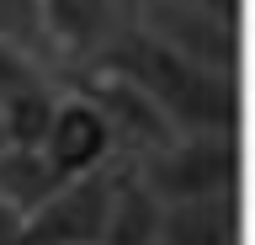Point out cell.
<instances>
[{
    "label": "cell",
    "mask_w": 255,
    "mask_h": 245,
    "mask_svg": "<svg viewBox=\"0 0 255 245\" xmlns=\"http://www.w3.org/2000/svg\"><path fill=\"white\" fill-rule=\"evenodd\" d=\"M91 64L128 75L159 112L170 117V128L239 133V75H218L207 64H191L186 53L165 48L154 32H143L133 16L107 37V48L96 53Z\"/></svg>",
    "instance_id": "obj_1"
},
{
    "label": "cell",
    "mask_w": 255,
    "mask_h": 245,
    "mask_svg": "<svg viewBox=\"0 0 255 245\" xmlns=\"http://www.w3.org/2000/svg\"><path fill=\"white\" fill-rule=\"evenodd\" d=\"M133 181L165 203H197V197L239 192V133H207V128H175L165 144L128 160Z\"/></svg>",
    "instance_id": "obj_2"
},
{
    "label": "cell",
    "mask_w": 255,
    "mask_h": 245,
    "mask_svg": "<svg viewBox=\"0 0 255 245\" xmlns=\"http://www.w3.org/2000/svg\"><path fill=\"white\" fill-rule=\"evenodd\" d=\"M123 171H128V160L117 155L96 171L64 176L32 213H21V245H96L101 229H107L112 197L123 187Z\"/></svg>",
    "instance_id": "obj_3"
},
{
    "label": "cell",
    "mask_w": 255,
    "mask_h": 245,
    "mask_svg": "<svg viewBox=\"0 0 255 245\" xmlns=\"http://www.w3.org/2000/svg\"><path fill=\"white\" fill-rule=\"evenodd\" d=\"M133 21L154 32L165 48L186 53L191 64H207L218 75H239V21L207 11L202 0H133Z\"/></svg>",
    "instance_id": "obj_4"
},
{
    "label": "cell",
    "mask_w": 255,
    "mask_h": 245,
    "mask_svg": "<svg viewBox=\"0 0 255 245\" xmlns=\"http://www.w3.org/2000/svg\"><path fill=\"white\" fill-rule=\"evenodd\" d=\"M133 16L128 0H43V43L59 75L85 69L96 53L107 48V37Z\"/></svg>",
    "instance_id": "obj_5"
},
{
    "label": "cell",
    "mask_w": 255,
    "mask_h": 245,
    "mask_svg": "<svg viewBox=\"0 0 255 245\" xmlns=\"http://www.w3.org/2000/svg\"><path fill=\"white\" fill-rule=\"evenodd\" d=\"M43 155L59 165V176H80V171H96V165L117 160L101 112H96L80 91H69V85H64L59 107H53V123H48V133H43Z\"/></svg>",
    "instance_id": "obj_6"
},
{
    "label": "cell",
    "mask_w": 255,
    "mask_h": 245,
    "mask_svg": "<svg viewBox=\"0 0 255 245\" xmlns=\"http://www.w3.org/2000/svg\"><path fill=\"white\" fill-rule=\"evenodd\" d=\"M159 245H239V192L165 203L159 208Z\"/></svg>",
    "instance_id": "obj_7"
},
{
    "label": "cell",
    "mask_w": 255,
    "mask_h": 245,
    "mask_svg": "<svg viewBox=\"0 0 255 245\" xmlns=\"http://www.w3.org/2000/svg\"><path fill=\"white\" fill-rule=\"evenodd\" d=\"M59 165L43 155V144H0V203L16 213H32L53 187H59Z\"/></svg>",
    "instance_id": "obj_8"
},
{
    "label": "cell",
    "mask_w": 255,
    "mask_h": 245,
    "mask_svg": "<svg viewBox=\"0 0 255 245\" xmlns=\"http://www.w3.org/2000/svg\"><path fill=\"white\" fill-rule=\"evenodd\" d=\"M96 245H159V203L133 181V171H123V187L112 197L107 229Z\"/></svg>",
    "instance_id": "obj_9"
},
{
    "label": "cell",
    "mask_w": 255,
    "mask_h": 245,
    "mask_svg": "<svg viewBox=\"0 0 255 245\" xmlns=\"http://www.w3.org/2000/svg\"><path fill=\"white\" fill-rule=\"evenodd\" d=\"M64 96L59 85H32V91H16V96L0 101V128H5V144H43L48 123H53V107Z\"/></svg>",
    "instance_id": "obj_10"
},
{
    "label": "cell",
    "mask_w": 255,
    "mask_h": 245,
    "mask_svg": "<svg viewBox=\"0 0 255 245\" xmlns=\"http://www.w3.org/2000/svg\"><path fill=\"white\" fill-rule=\"evenodd\" d=\"M59 64L43 59L37 48H21L11 37H0V101L16 96V91H32V85H59Z\"/></svg>",
    "instance_id": "obj_11"
},
{
    "label": "cell",
    "mask_w": 255,
    "mask_h": 245,
    "mask_svg": "<svg viewBox=\"0 0 255 245\" xmlns=\"http://www.w3.org/2000/svg\"><path fill=\"white\" fill-rule=\"evenodd\" d=\"M0 37H11L21 48H37L48 59L43 43V0H0Z\"/></svg>",
    "instance_id": "obj_12"
},
{
    "label": "cell",
    "mask_w": 255,
    "mask_h": 245,
    "mask_svg": "<svg viewBox=\"0 0 255 245\" xmlns=\"http://www.w3.org/2000/svg\"><path fill=\"white\" fill-rule=\"evenodd\" d=\"M0 245H21V213L0 203Z\"/></svg>",
    "instance_id": "obj_13"
},
{
    "label": "cell",
    "mask_w": 255,
    "mask_h": 245,
    "mask_svg": "<svg viewBox=\"0 0 255 245\" xmlns=\"http://www.w3.org/2000/svg\"><path fill=\"white\" fill-rule=\"evenodd\" d=\"M0 144H5V128H0Z\"/></svg>",
    "instance_id": "obj_14"
},
{
    "label": "cell",
    "mask_w": 255,
    "mask_h": 245,
    "mask_svg": "<svg viewBox=\"0 0 255 245\" xmlns=\"http://www.w3.org/2000/svg\"><path fill=\"white\" fill-rule=\"evenodd\" d=\"M128 11H133V0H128Z\"/></svg>",
    "instance_id": "obj_15"
}]
</instances>
